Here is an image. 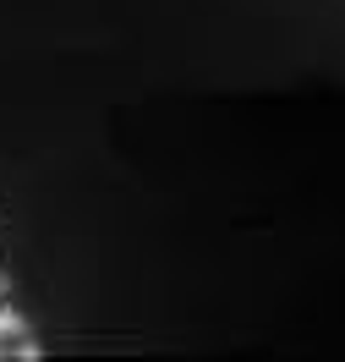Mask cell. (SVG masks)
<instances>
[{"mask_svg": "<svg viewBox=\"0 0 345 362\" xmlns=\"http://www.w3.org/2000/svg\"><path fill=\"white\" fill-rule=\"evenodd\" d=\"M0 335H23V318L11 313V308H0Z\"/></svg>", "mask_w": 345, "mask_h": 362, "instance_id": "cell-1", "label": "cell"}, {"mask_svg": "<svg viewBox=\"0 0 345 362\" xmlns=\"http://www.w3.org/2000/svg\"><path fill=\"white\" fill-rule=\"evenodd\" d=\"M0 291H6V274H0Z\"/></svg>", "mask_w": 345, "mask_h": 362, "instance_id": "cell-2", "label": "cell"}]
</instances>
